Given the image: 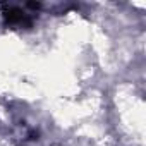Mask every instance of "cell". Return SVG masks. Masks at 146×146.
I'll use <instances>...</instances> for the list:
<instances>
[{
    "instance_id": "1",
    "label": "cell",
    "mask_w": 146,
    "mask_h": 146,
    "mask_svg": "<svg viewBox=\"0 0 146 146\" xmlns=\"http://www.w3.org/2000/svg\"><path fill=\"white\" fill-rule=\"evenodd\" d=\"M4 17H5V23L11 24V26H24V24L26 26H31L29 17L21 9H16V7H11L9 11H5Z\"/></svg>"
}]
</instances>
